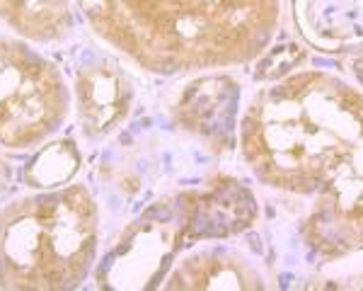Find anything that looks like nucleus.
<instances>
[{
  "label": "nucleus",
  "instance_id": "0eeeda50",
  "mask_svg": "<svg viewBox=\"0 0 363 291\" xmlns=\"http://www.w3.org/2000/svg\"><path fill=\"white\" fill-rule=\"evenodd\" d=\"M223 255L218 253H203L196 258L179 262L177 270L169 275L167 289H216V287H257V277L247 272L245 267L240 270H220ZM238 262V260H235Z\"/></svg>",
  "mask_w": 363,
  "mask_h": 291
},
{
  "label": "nucleus",
  "instance_id": "20e7f679",
  "mask_svg": "<svg viewBox=\"0 0 363 291\" xmlns=\"http://www.w3.org/2000/svg\"><path fill=\"white\" fill-rule=\"evenodd\" d=\"M70 112L66 75L15 32L0 29V146L29 150L61 131Z\"/></svg>",
  "mask_w": 363,
  "mask_h": 291
},
{
  "label": "nucleus",
  "instance_id": "39448f33",
  "mask_svg": "<svg viewBox=\"0 0 363 291\" xmlns=\"http://www.w3.org/2000/svg\"><path fill=\"white\" fill-rule=\"evenodd\" d=\"M80 124L87 136L99 138L112 133L131 107V87L116 66L92 58L75 71Z\"/></svg>",
  "mask_w": 363,
  "mask_h": 291
},
{
  "label": "nucleus",
  "instance_id": "f257e3e1",
  "mask_svg": "<svg viewBox=\"0 0 363 291\" xmlns=\"http://www.w3.org/2000/svg\"><path fill=\"white\" fill-rule=\"evenodd\" d=\"M242 155L259 182L310 199L303 226L322 255L363 246V97L322 71L264 87L242 116Z\"/></svg>",
  "mask_w": 363,
  "mask_h": 291
},
{
  "label": "nucleus",
  "instance_id": "f03ea898",
  "mask_svg": "<svg viewBox=\"0 0 363 291\" xmlns=\"http://www.w3.org/2000/svg\"><path fill=\"white\" fill-rule=\"evenodd\" d=\"M75 10L133 66L179 75L259 56L279 27L281 0H75Z\"/></svg>",
  "mask_w": 363,
  "mask_h": 291
},
{
  "label": "nucleus",
  "instance_id": "6e6552de",
  "mask_svg": "<svg viewBox=\"0 0 363 291\" xmlns=\"http://www.w3.org/2000/svg\"><path fill=\"white\" fill-rule=\"evenodd\" d=\"M308 25L330 39L363 37V0H303Z\"/></svg>",
  "mask_w": 363,
  "mask_h": 291
},
{
  "label": "nucleus",
  "instance_id": "1a4fd4ad",
  "mask_svg": "<svg viewBox=\"0 0 363 291\" xmlns=\"http://www.w3.org/2000/svg\"><path fill=\"white\" fill-rule=\"evenodd\" d=\"M78 150L70 141L51 143L32 163L27 180L32 182V187H58V182H66L70 175L78 170Z\"/></svg>",
  "mask_w": 363,
  "mask_h": 291
},
{
  "label": "nucleus",
  "instance_id": "9d476101",
  "mask_svg": "<svg viewBox=\"0 0 363 291\" xmlns=\"http://www.w3.org/2000/svg\"><path fill=\"white\" fill-rule=\"evenodd\" d=\"M8 182H10V168H8V163L3 160V155H0V194L8 187Z\"/></svg>",
  "mask_w": 363,
  "mask_h": 291
},
{
  "label": "nucleus",
  "instance_id": "7ed1b4c3",
  "mask_svg": "<svg viewBox=\"0 0 363 291\" xmlns=\"http://www.w3.org/2000/svg\"><path fill=\"white\" fill-rule=\"evenodd\" d=\"M99 214L85 185L46 187L0 209V289H75L97 262Z\"/></svg>",
  "mask_w": 363,
  "mask_h": 291
},
{
  "label": "nucleus",
  "instance_id": "423d86ee",
  "mask_svg": "<svg viewBox=\"0 0 363 291\" xmlns=\"http://www.w3.org/2000/svg\"><path fill=\"white\" fill-rule=\"evenodd\" d=\"M0 22L34 44H61L75 32V0H0Z\"/></svg>",
  "mask_w": 363,
  "mask_h": 291
}]
</instances>
